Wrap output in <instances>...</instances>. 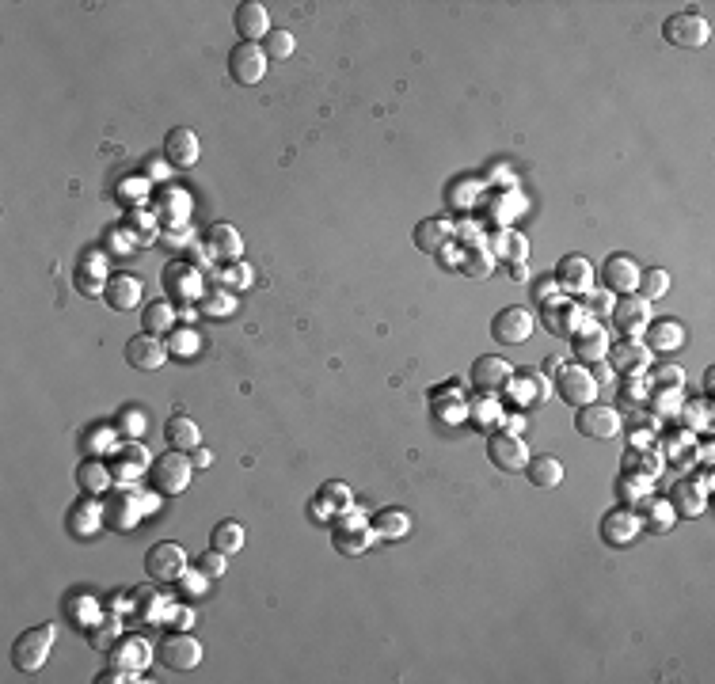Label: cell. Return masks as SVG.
Instances as JSON below:
<instances>
[{
  "label": "cell",
  "mask_w": 715,
  "mask_h": 684,
  "mask_svg": "<svg viewBox=\"0 0 715 684\" xmlns=\"http://www.w3.org/2000/svg\"><path fill=\"white\" fill-rule=\"evenodd\" d=\"M99 529H107V521H103V502H99L96 494H88V498H80L77 506L69 510V532H73L77 540H92Z\"/></svg>",
  "instance_id": "cell-31"
},
{
  "label": "cell",
  "mask_w": 715,
  "mask_h": 684,
  "mask_svg": "<svg viewBox=\"0 0 715 684\" xmlns=\"http://www.w3.org/2000/svg\"><path fill=\"white\" fill-rule=\"evenodd\" d=\"M54 643H58V624H39L31 627V631H23L20 639L12 643V665L20 673H39L46 658H50Z\"/></svg>",
  "instance_id": "cell-2"
},
{
  "label": "cell",
  "mask_w": 715,
  "mask_h": 684,
  "mask_svg": "<svg viewBox=\"0 0 715 684\" xmlns=\"http://www.w3.org/2000/svg\"><path fill=\"white\" fill-rule=\"evenodd\" d=\"M191 475H194V464L187 453H179V449H168L164 456H156L153 468H149V487L153 494L160 498H175V494H183L191 487Z\"/></svg>",
  "instance_id": "cell-1"
},
{
  "label": "cell",
  "mask_w": 715,
  "mask_h": 684,
  "mask_svg": "<svg viewBox=\"0 0 715 684\" xmlns=\"http://www.w3.org/2000/svg\"><path fill=\"white\" fill-rule=\"evenodd\" d=\"M210 582L213 578H206V574H202V570L198 567H187L183 570V578H179V589H183V597H198V593H206V589H210Z\"/></svg>",
  "instance_id": "cell-54"
},
{
  "label": "cell",
  "mask_w": 715,
  "mask_h": 684,
  "mask_svg": "<svg viewBox=\"0 0 715 684\" xmlns=\"http://www.w3.org/2000/svg\"><path fill=\"white\" fill-rule=\"evenodd\" d=\"M198 570H202L206 578H221V574L229 570V555H221L217 548L202 551V555H198Z\"/></svg>",
  "instance_id": "cell-53"
},
{
  "label": "cell",
  "mask_w": 715,
  "mask_h": 684,
  "mask_svg": "<svg viewBox=\"0 0 715 684\" xmlns=\"http://www.w3.org/2000/svg\"><path fill=\"white\" fill-rule=\"evenodd\" d=\"M373 536L377 540H404L407 532H411V513L400 510V506H388V510H377L373 513Z\"/></svg>",
  "instance_id": "cell-39"
},
{
  "label": "cell",
  "mask_w": 715,
  "mask_h": 684,
  "mask_svg": "<svg viewBox=\"0 0 715 684\" xmlns=\"http://www.w3.org/2000/svg\"><path fill=\"white\" fill-rule=\"evenodd\" d=\"M191 464H194V468H210V464H213V453H210V449H202V445H198V449H194V456H191Z\"/></svg>",
  "instance_id": "cell-58"
},
{
  "label": "cell",
  "mask_w": 715,
  "mask_h": 684,
  "mask_svg": "<svg viewBox=\"0 0 715 684\" xmlns=\"http://www.w3.org/2000/svg\"><path fill=\"white\" fill-rule=\"evenodd\" d=\"M556 392H560L563 403L582 407V403H594V399L601 396V384L594 380L590 365H582V361H563V369L556 373Z\"/></svg>",
  "instance_id": "cell-7"
},
{
  "label": "cell",
  "mask_w": 715,
  "mask_h": 684,
  "mask_svg": "<svg viewBox=\"0 0 715 684\" xmlns=\"http://www.w3.org/2000/svg\"><path fill=\"white\" fill-rule=\"evenodd\" d=\"M141 331L149 335H168L175 331V304L172 301H149L141 312Z\"/></svg>",
  "instance_id": "cell-43"
},
{
  "label": "cell",
  "mask_w": 715,
  "mask_h": 684,
  "mask_svg": "<svg viewBox=\"0 0 715 684\" xmlns=\"http://www.w3.org/2000/svg\"><path fill=\"white\" fill-rule=\"evenodd\" d=\"M491 266H495V255H491V251H480V259H476V247H468V251H461V266H457V270H464L468 278H487Z\"/></svg>",
  "instance_id": "cell-51"
},
{
  "label": "cell",
  "mask_w": 715,
  "mask_h": 684,
  "mask_svg": "<svg viewBox=\"0 0 715 684\" xmlns=\"http://www.w3.org/2000/svg\"><path fill=\"white\" fill-rule=\"evenodd\" d=\"M639 510V521H643V532H655V536H662V532H670L677 525V513L674 506L666 502V498H643L636 506Z\"/></svg>",
  "instance_id": "cell-37"
},
{
  "label": "cell",
  "mask_w": 715,
  "mask_h": 684,
  "mask_svg": "<svg viewBox=\"0 0 715 684\" xmlns=\"http://www.w3.org/2000/svg\"><path fill=\"white\" fill-rule=\"evenodd\" d=\"M168 624H172V631H187V627L194 624V612L187 605H175V608H168V616H164Z\"/></svg>",
  "instance_id": "cell-55"
},
{
  "label": "cell",
  "mask_w": 715,
  "mask_h": 684,
  "mask_svg": "<svg viewBox=\"0 0 715 684\" xmlns=\"http://www.w3.org/2000/svg\"><path fill=\"white\" fill-rule=\"evenodd\" d=\"M373 540H377V536H373V525H369V521L358 510L339 513V517L331 521V544H335V551H339V555H347V559L366 555Z\"/></svg>",
  "instance_id": "cell-3"
},
{
  "label": "cell",
  "mask_w": 715,
  "mask_h": 684,
  "mask_svg": "<svg viewBox=\"0 0 715 684\" xmlns=\"http://www.w3.org/2000/svg\"><path fill=\"white\" fill-rule=\"evenodd\" d=\"M525 475H529V483H533V487L552 491V487H560V483H563V460H560V456H552V453L529 456Z\"/></svg>",
  "instance_id": "cell-38"
},
{
  "label": "cell",
  "mask_w": 715,
  "mask_h": 684,
  "mask_svg": "<svg viewBox=\"0 0 715 684\" xmlns=\"http://www.w3.org/2000/svg\"><path fill=\"white\" fill-rule=\"evenodd\" d=\"M636 293H639V297H643L647 304L662 301V297L670 293V270H662V266H647V270H639Z\"/></svg>",
  "instance_id": "cell-44"
},
{
  "label": "cell",
  "mask_w": 715,
  "mask_h": 684,
  "mask_svg": "<svg viewBox=\"0 0 715 684\" xmlns=\"http://www.w3.org/2000/svg\"><path fill=\"white\" fill-rule=\"evenodd\" d=\"M552 297H560V285H556V278H541V282L533 285V301L537 304L552 301Z\"/></svg>",
  "instance_id": "cell-56"
},
{
  "label": "cell",
  "mask_w": 715,
  "mask_h": 684,
  "mask_svg": "<svg viewBox=\"0 0 715 684\" xmlns=\"http://www.w3.org/2000/svg\"><path fill=\"white\" fill-rule=\"evenodd\" d=\"M164 289H168V297L179 304L187 301H202V274H198V266L183 263V259H175V263L164 266Z\"/></svg>",
  "instance_id": "cell-23"
},
{
  "label": "cell",
  "mask_w": 715,
  "mask_h": 684,
  "mask_svg": "<svg viewBox=\"0 0 715 684\" xmlns=\"http://www.w3.org/2000/svg\"><path fill=\"white\" fill-rule=\"evenodd\" d=\"M609 342H613V335L601 327L598 320H586L571 335V350H575V361H582V365H594V361H605V354H609Z\"/></svg>",
  "instance_id": "cell-24"
},
{
  "label": "cell",
  "mask_w": 715,
  "mask_h": 684,
  "mask_svg": "<svg viewBox=\"0 0 715 684\" xmlns=\"http://www.w3.org/2000/svg\"><path fill=\"white\" fill-rule=\"evenodd\" d=\"M111 658H115L118 669L141 673V669L149 665V658H153V650H149V643H145V639H126V643L111 646Z\"/></svg>",
  "instance_id": "cell-41"
},
{
  "label": "cell",
  "mask_w": 715,
  "mask_h": 684,
  "mask_svg": "<svg viewBox=\"0 0 715 684\" xmlns=\"http://www.w3.org/2000/svg\"><path fill=\"white\" fill-rule=\"evenodd\" d=\"M552 278H556L563 297H582L586 289H594V263L586 255H563L552 270Z\"/></svg>",
  "instance_id": "cell-20"
},
{
  "label": "cell",
  "mask_w": 715,
  "mask_h": 684,
  "mask_svg": "<svg viewBox=\"0 0 715 684\" xmlns=\"http://www.w3.org/2000/svg\"><path fill=\"white\" fill-rule=\"evenodd\" d=\"M472 388L480 392V396H495V392H506V384L514 377V365L499 354H480V358L472 361Z\"/></svg>",
  "instance_id": "cell-17"
},
{
  "label": "cell",
  "mask_w": 715,
  "mask_h": 684,
  "mask_svg": "<svg viewBox=\"0 0 715 684\" xmlns=\"http://www.w3.org/2000/svg\"><path fill=\"white\" fill-rule=\"evenodd\" d=\"M103 301L111 304L115 312H137L145 301V285L134 274H111V282L103 289Z\"/></svg>",
  "instance_id": "cell-29"
},
{
  "label": "cell",
  "mask_w": 715,
  "mask_h": 684,
  "mask_svg": "<svg viewBox=\"0 0 715 684\" xmlns=\"http://www.w3.org/2000/svg\"><path fill=\"white\" fill-rule=\"evenodd\" d=\"M156 658L164 669H175V673H194L202 658H206V646L194 639L191 631H172L164 643L156 646Z\"/></svg>",
  "instance_id": "cell-6"
},
{
  "label": "cell",
  "mask_w": 715,
  "mask_h": 684,
  "mask_svg": "<svg viewBox=\"0 0 715 684\" xmlns=\"http://www.w3.org/2000/svg\"><path fill=\"white\" fill-rule=\"evenodd\" d=\"M548 392H552V384H548L544 369H537V365H522V369H514V377H510V384H506V396L514 399L522 411L544 407V403H548Z\"/></svg>",
  "instance_id": "cell-10"
},
{
  "label": "cell",
  "mask_w": 715,
  "mask_h": 684,
  "mask_svg": "<svg viewBox=\"0 0 715 684\" xmlns=\"http://www.w3.org/2000/svg\"><path fill=\"white\" fill-rule=\"evenodd\" d=\"M88 639H92V646L96 650H111L115 646V639H118V620L115 616H103V624H92L88 627Z\"/></svg>",
  "instance_id": "cell-52"
},
{
  "label": "cell",
  "mask_w": 715,
  "mask_h": 684,
  "mask_svg": "<svg viewBox=\"0 0 715 684\" xmlns=\"http://www.w3.org/2000/svg\"><path fill=\"white\" fill-rule=\"evenodd\" d=\"M115 426L122 437H130V441H141L145 430H149V411H141L137 403H126L122 411L115 415Z\"/></svg>",
  "instance_id": "cell-45"
},
{
  "label": "cell",
  "mask_w": 715,
  "mask_h": 684,
  "mask_svg": "<svg viewBox=\"0 0 715 684\" xmlns=\"http://www.w3.org/2000/svg\"><path fill=\"white\" fill-rule=\"evenodd\" d=\"M259 46H263L267 61H286V57L297 50V38H293L290 31H282V27H271V35L263 38Z\"/></svg>",
  "instance_id": "cell-48"
},
{
  "label": "cell",
  "mask_w": 715,
  "mask_h": 684,
  "mask_svg": "<svg viewBox=\"0 0 715 684\" xmlns=\"http://www.w3.org/2000/svg\"><path fill=\"white\" fill-rule=\"evenodd\" d=\"M198 304H202V312H206L210 320H229L232 312H236V293H229V289L217 285V289H206Z\"/></svg>",
  "instance_id": "cell-46"
},
{
  "label": "cell",
  "mask_w": 715,
  "mask_h": 684,
  "mask_svg": "<svg viewBox=\"0 0 715 684\" xmlns=\"http://www.w3.org/2000/svg\"><path fill=\"white\" fill-rule=\"evenodd\" d=\"M206 244H210L213 259H221V263H240V259H244V236L232 225H225V221H217V225L206 232Z\"/></svg>",
  "instance_id": "cell-32"
},
{
  "label": "cell",
  "mask_w": 715,
  "mask_h": 684,
  "mask_svg": "<svg viewBox=\"0 0 715 684\" xmlns=\"http://www.w3.org/2000/svg\"><path fill=\"white\" fill-rule=\"evenodd\" d=\"M172 350H179V354L191 358L194 350H198V335H194V331H179V335L172 339Z\"/></svg>",
  "instance_id": "cell-57"
},
{
  "label": "cell",
  "mask_w": 715,
  "mask_h": 684,
  "mask_svg": "<svg viewBox=\"0 0 715 684\" xmlns=\"http://www.w3.org/2000/svg\"><path fill=\"white\" fill-rule=\"evenodd\" d=\"M601 540L609 544V548H632L639 536H643V521H639V510L636 506H613V510L601 517Z\"/></svg>",
  "instance_id": "cell-11"
},
{
  "label": "cell",
  "mask_w": 715,
  "mask_h": 684,
  "mask_svg": "<svg viewBox=\"0 0 715 684\" xmlns=\"http://www.w3.org/2000/svg\"><path fill=\"white\" fill-rule=\"evenodd\" d=\"M145 513H149V506H145V498H141L130 483L103 502V521H107V529H118V532L137 529V521H141Z\"/></svg>",
  "instance_id": "cell-12"
},
{
  "label": "cell",
  "mask_w": 715,
  "mask_h": 684,
  "mask_svg": "<svg viewBox=\"0 0 715 684\" xmlns=\"http://www.w3.org/2000/svg\"><path fill=\"white\" fill-rule=\"evenodd\" d=\"M453 232H457V225H453L449 217H426V221H419V228H415V247L426 251V255H438V251L453 240Z\"/></svg>",
  "instance_id": "cell-34"
},
{
  "label": "cell",
  "mask_w": 715,
  "mask_h": 684,
  "mask_svg": "<svg viewBox=\"0 0 715 684\" xmlns=\"http://www.w3.org/2000/svg\"><path fill=\"white\" fill-rule=\"evenodd\" d=\"M712 388H715V369H708V373H704V392L712 396Z\"/></svg>",
  "instance_id": "cell-60"
},
{
  "label": "cell",
  "mask_w": 715,
  "mask_h": 684,
  "mask_svg": "<svg viewBox=\"0 0 715 684\" xmlns=\"http://www.w3.org/2000/svg\"><path fill=\"white\" fill-rule=\"evenodd\" d=\"M575 430L590 441H613L620 434V411L613 403H582L575 407Z\"/></svg>",
  "instance_id": "cell-8"
},
{
  "label": "cell",
  "mask_w": 715,
  "mask_h": 684,
  "mask_svg": "<svg viewBox=\"0 0 715 684\" xmlns=\"http://www.w3.org/2000/svg\"><path fill=\"white\" fill-rule=\"evenodd\" d=\"M609 316H613V323H617V331L624 339H636V335H643V327L651 323V304L643 301L639 293H628V297H617Z\"/></svg>",
  "instance_id": "cell-25"
},
{
  "label": "cell",
  "mask_w": 715,
  "mask_h": 684,
  "mask_svg": "<svg viewBox=\"0 0 715 684\" xmlns=\"http://www.w3.org/2000/svg\"><path fill=\"white\" fill-rule=\"evenodd\" d=\"M544 369H548V373H560V369H563V358H548V361H544Z\"/></svg>",
  "instance_id": "cell-59"
},
{
  "label": "cell",
  "mask_w": 715,
  "mask_h": 684,
  "mask_svg": "<svg viewBox=\"0 0 715 684\" xmlns=\"http://www.w3.org/2000/svg\"><path fill=\"white\" fill-rule=\"evenodd\" d=\"M115 483V472L111 464H103V456H88L77 464V487L84 494H107Z\"/></svg>",
  "instance_id": "cell-35"
},
{
  "label": "cell",
  "mask_w": 715,
  "mask_h": 684,
  "mask_svg": "<svg viewBox=\"0 0 715 684\" xmlns=\"http://www.w3.org/2000/svg\"><path fill=\"white\" fill-rule=\"evenodd\" d=\"M533 331H537V316L525 304H506L491 316V339L499 346H522L533 339Z\"/></svg>",
  "instance_id": "cell-4"
},
{
  "label": "cell",
  "mask_w": 715,
  "mask_h": 684,
  "mask_svg": "<svg viewBox=\"0 0 715 684\" xmlns=\"http://www.w3.org/2000/svg\"><path fill=\"white\" fill-rule=\"evenodd\" d=\"M639 270H643V266H639L628 251H613V255H605V263H601V289H609L613 297H628V293H636Z\"/></svg>",
  "instance_id": "cell-13"
},
{
  "label": "cell",
  "mask_w": 715,
  "mask_h": 684,
  "mask_svg": "<svg viewBox=\"0 0 715 684\" xmlns=\"http://www.w3.org/2000/svg\"><path fill=\"white\" fill-rule=\"evenodd\" d=\"M582 323H586V312L579 308V301H571L563 293L541 304V327L552 331V335H560V339H571Z\"/></svg>",
  "instance_id": "cell-14"
},
{
  "label": "cell",
  "mask_w": 715,
  "mask_h": 684,
  "mask_svg": "<svg viewBox=\"0 0 715 684\" xmlns=\"http://www.w3.org/2000/svg\"><path fill=\"white\" fill-rule=\"evenodd\" d=\"M613 304H617V297H613L609 289H586V293L579 297V308L586 312V320H594V316L613 312Z\"/></svg>",
  "instance_id": "cell-49"
},
{
  "label": "cell",
  "mask_w": 715,
  "mask_h": 684,
  "mask_svg": "<svg viewBox=\"0 0 715 684\" xmlns=\"http://www.w3.org/2000/svg\"><path fill=\"white\" fill-rule=\"evenodd\" d=\"M708 487L704 483H693V479H677L674 491L666 494V502L674 506L677 517H696V513H704V506H708Z\"/></svg>",
  "instance_id": "cell-33"
},
{
  "label": "cell",
  "mask_w": 715,
  "mask_h": 684,
  "mask_svg": "<svg viewBox=\"0 0 715 684\" xmlns=\"http://www.w3.org/2000/svg\"><path fill=\"white\" fill-rule=\"evenodd\" d=\"M689 339V331H685V323L674 320V316H651V323L643 327V346L651 350V354H674L681 350Z\"/></svg>",
  "instance_id": "cell-22"
},
{
  "label": "cell",
  "mask_w": 715,
  "mask_h": 684,
  "mask_svg": "<svg viewBox=\"0 0 715 684\" xmlns=\"http://www.w3.org/2000/svg\"><path fill=\"white\" fill-rule=\"evenodd\" d=\"M126 365L137 373H160L168 365V346L160 342V335L137 331L134 339L126 342Z\"/></svg>",
  "instance_id": "cell-16"
},
{
  "label": "cell",
  "mask_w": 715,
  "mask_h": 684,
  "mask_svg": "<svg viewBox=\"0 0 715 684\" xmlns=\"http://www.w3.org/2000/svg\"><path fill=\"white\" fill-rule=\"evenodd\" d=\"M354 510V491H350L343 479H328L320 491H316V498H312L309 513L320 521V525H331L339 513Z\"/></svg>",
  "instance_id": "cell-21"
},
{
  "label": "cell",
  "mask_w": 715,
  "mask_h": 684,
  "mask_svg": "<svg viewBox=\"0 0 715 684\" xmlns=\"http://www.w3.org/2000/svg\"><path fill=\"white\" fill-rule=\"evenodd\" d=\"M605 361L613 365V373H636V377H643V369L651 365V350L636 339L609 342V354H605Z\"/></svg>",
  "instance_id": "cell-30"
},
{
  "label": "cell",
  "mask_w": 715,
  "mask_h": 684,
  "mask_svg": "<svg viewBox=\"0 0 715 684\" xmlns=\"http://www.w3.org/2000/svg\"><path fill=\"white\" fill-rule=\"evenodd\" d=\"M662 38L677 46V50H700V46H708V38H712V23L708 16H700V12H674V16L662 23Z\"/></svg>",
  "instance_id": "cell-5"
},
{
  "label": "cell",
  "mask_w": 715,
  "mask_h": 684,
  "mask_svg": "<svg viewBox=\"0 0 715 684\" xmlns=\"http://www.w3.org/2000/svg\"><path fill=\"white\" fill-rule=\"evenodd\" d=\"M73 282H77V293H84V297H103V289H107V282H111L107 255H103V251H84V259L77 263Z\"/></svg>",
  "instance_id": "cell-26"
},
{
  "label": "cell",
  "mask_w": 715,
  "mask_h": 684,
  "mask_svg": "<svg viewBox=\"0 0 715 684\" xmlns=\"http://www.w3.org/2000/svg\"><path fill=\"white\" fill-rule=\"evenodd\" d=\"M487 460L499 468V472H525L529 464V445L510 430H495L487 437Z\"/></svg>",
  "instance_id": "cell-15"
},
{
  "label": "cell",
  "mask_w": 715,
  "mask_h": 684,
  "mask_svg": "<svg viewBox=\"0 0 715 684\" xmlns=\"http://www.w3.org/2000/svg\"><path fill=\"white\" fill-rule=\"evenodd\" d=\"M183 570H187V551L179 548L175 540H160V544H153V548L145 551V574L153 578L156 586L179 582Z\"/></svg>",
  "instance_id": "cell-9"
},
{
  "label": "cell",
  "mask_w": 715,
  "mask_h": 684,
  "mask_svg": "<svg viewBox=\"0 0 715 684\" xmlns=\"http://www.w3.org/2000/svg\"><path fill=\"white\" fill-rule=\"evenodd\" d=\"M232 27H236V35L244 38V42H263V38L271 35V12H267V4L244 0V4L236 8V16H232Z\"/></svg>",
  "instance_id": "cell-28"
},
{
  "label": "cell",
  "mask_w": 715,
  "mask_h": 684,
  "mask_svg": "<svg viewBox=\"0 0 715 684\" xmlns=\"http://www.w3.org/2000/svg\"><path fill=\"white\" fill-rule=\"evenodd\" d=\"M491 255L503 259V263H525L529 240H525L518 228H499V232L491 236Z\"/></svg>",
  "instance_id": "cell-40"
},
{
  "label": "cell",
  "mask_w": 715,
  "mask_h": 684,
  "mask_svg": "<svg viewBox=\"0 0 715 684\" xmlns=\"http://www.w3.org/2000/svg\"><path fill=\"white\" fill-rule=\"evenodd\" d=\"M164 441L168 449H179V453H194L202 445V430L191 415H172L164 422Z\"/></svg>",
  "instance_id": "cell-36"
},
{
  "label": "cell",
  "mask_w": 715,
  "mask_h": 684,
  "mask_svg": "<svg viewBox=\"0 0 715 684\" xmlns=\"http://www.w3.org/2000/svg\"><path fill=\"white\" fill-rule=\"evenodd\" d=\"M229 76L236 80V84H244V88L259 84V80L267 76V54H263V46H259V42H240V46H232Z\"/></svg>",
  "instance_id": "cell-19"
},
{
  "label": "cell",
  "mask_w": 715,
  "mask_h": 684,
  "mask_svg": "<svg viewBox=\"0 0 715 684\" xmlns=\"http://www.w3.org/2000/svg\"><path fill=\"white\" fill-rule=\"evenodd\" d=\"M198 156H202V141H198V133H194L191 126L168 130V137H164V160H168L172 168H194Z\"/></svg>",
  "instance_id": "cell-27"
},
{
  "label": "cell",
  "mask_w": 715,
  "mask_h": 684,
  "mask_svg": "<svg viewBox=\"0 0 715 684\" xmlns=\"http://www.w3.org/2000/svg\"><path fill=\"white\" fill-rule=\"evenodd\" d=\"M156 456L141 445V441H118L115 453H111V472H115L118 483H134L137 475H149V468H153Z\"/></svg>",
  "instance_id": "cell-18"
},
{
  "label": "cell",
  "mask_w": 715,
  "mask_h": 684,
  "mask_svg": "<svg viewBox=\"0 0 715 684\" xmlns=\"http://www.w3.org/2000/svg\"><path fill=\"white\" fill-rule=\"evenodd\" d=\"M252 282H255V274L244 259H240V263H225L221 270H217V285H221V289H229V293H244Z\"/></svg>",
  "instance_id": "cell-47"
},
{
  "label": "cell",
  "mask_w": 715,
  "mask_h": 684,
  "mask_svg": "<svg viewBox=\"0 0 715 684\" xmlns=\"http://www.w3.org/2000/svg\"><path fill=\"white\" fill-rule=\"evenodd\" d=\"M244 525L236 521V517H225V521H217L210 532V548H217L221 555H236V551L244 548Z\"/></svg>",
  "instance_id": "cell-42"
},
{
  "label": "cell",
  "mask_w": 715,
  "mask_h": 684,
  "mask_svg": "<svg viewBox=\"0 0 715 684\" xmlns=\"http://www.w3.org/2000/svg\"><path fill=\"white\" fill-rule=\"evenodd\" d=\"M118 426H96L92 434L84 437V449H88V456H103V453H115L118 445Z\"/></svg>",
  "instance_id": "cell-50"
}]
</instances>
